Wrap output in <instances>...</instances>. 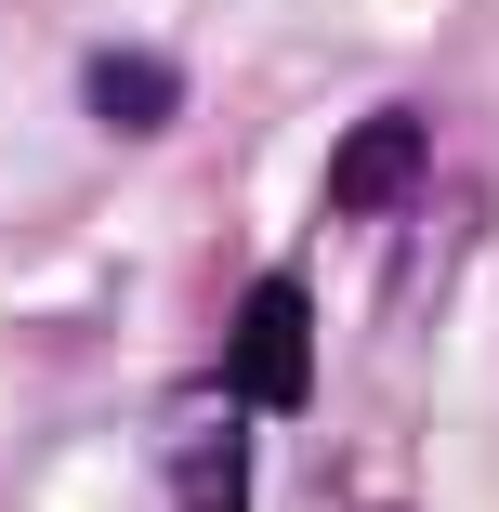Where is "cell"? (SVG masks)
<instances>
[{
  "label": "cell",
  "instance_id": "6da1fadb",
  "mask_svg": "<svg viewBox=\"0 0 499 512\" xmlns=\"http://www.w3.org/2000/svg\"><path fill=\"white\" fill-rule=\"evenodd\" d=\"M224 394L250 407V421H289V407L316 394V302L289 289V276H263V289L237 302V329H224Z\"/></svg>",
  "mask_w": 499,
  "mask_h": 512
},
{
  "label": "cell",
  "instance_id": "3957f363",
  "mask_svg": "<svg viewBox=\"0 0 499 512\" xmlns=\"http://www.w3.org/2000/svg\"><path fill=\"white\" fill-rule=\"evenodd\" d=\"M237 421H250V407L224 394V407H197V421L171 434V473H184V512H250V447H237Z\"/></svg>",
  "mask_w": 499,
  "mask_h": 512
},
{
  "label": "cell",
  "instance_id": "7a4b0ae2",
  "mask_svg": "<svg viewBox=\"0 0 499 512\" xmlns=\"http://www.w3.org/2000/svg\"><path fill=\"white\" fill-rule=\"evenodd\" d=\"M421 184V119H368V132H342V158H329V211H394V197Z\"/></svg>",
  "mask_w": 499,
  "mask_h": 512
},
{
  "label": "cell",
  "instance_id": "277c9868",
  "mask_svg": "<svg viewBox=\"0 0 499 512\" xmlns=\"http://www.w3.org/2000/svg\"><path fill=\"white\" fill-rule=\"evenodd\" d=\"M171 92H184V79H171L158 53H92V119H106V132H158Z\"/></svg>",
  "mask_w": 499,
  "mask_h": 512
}]
</instances>
